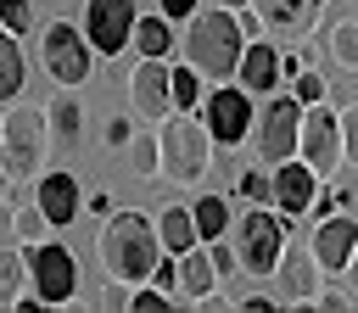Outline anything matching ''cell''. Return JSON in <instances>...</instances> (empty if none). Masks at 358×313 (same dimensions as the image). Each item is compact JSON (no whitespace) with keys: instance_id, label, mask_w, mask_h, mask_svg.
<instances>
[{"instance_id":"1","label":"cell","mask_w":358,"mask_h":313,"mask_svg":"<svg viewBox=\"0 0 358 313\" xmlns=\"http://www.w3.org/2000/svg\"><path fill=\"white\" fill-rule=\"evenodd\" d=\"M157 257H162V246H157V224H151L145 212L123 207V212L106 218V229H101V263H106L112 279H123V285H145Z\"/></svg>"},{"instance_id":"2","label":"cell","mask_w":358,"mask_h":313,"mask_svg":"<svg viewBox=\"0 0 358 313\" xmlns=\"http://www.w3.org/2000/svg\"><path fill=\"white\" fill-rule=\"evenodd\" d=\"M241 50H246V34H241L235 11H229V6H213V11L196 6L190 34H185V61H190L201 78H218V84H224V78H235Z\"/></svg>"},{"instance_id":"3","label":"cell","mask_w":358,"mask_h":313,"mask_svg":"<svg viewBox=\"0 0 358 313\" xmlns=\"http://www.w3.org/2000/svg\"><path fill=\"white\" fill-rule=\"evenodd\" d=\"M157 145H162V179H179V184L207 179V168H213V134H207L201 117H190V112L173 106L162 117V129H157Z\"/></svg>"},{"instance_id":"4","label":"cell","mask_w":358,"mask_h":313,"mask_svg":"<svg viewBox=\"0 0 358 313\" xmlns=\"http://www.w3.org/2000/svg\"><path fill=\"white\" fill-rule=\"evenodd\" d=\"M45 145H50V123L45 106H17L0 117V168L6 179H39L45 173Z\"/></svg>"},{"instance_id":"5","label":"cell","mask_w":358,"mask_h":313,"mask_svg":"<svg viewBox=\"0 0 358 313\" xmlns=\"http://www.w3.org/2000/svg\"><path fill=\"white\" fill-rule=\"evenodd\" d=\"M280 252H285V218H274L268 207H252V212L235 218V263H241V274L268 279Z\"/></svg>"},{"instance_id":"6","label":"cell","mask_w":358,"mask_h":313,"mask_svg":"<svg viewBox=\"0 0 358 313\" xmlns=\"http://www.w3.org/2000/svg\"><path fill=\"white\" fill-rule=\"evenodd\" d=\"M39 61H45V73H50L56 84H67V89L90 84V73H95V50H90V39H84L78 22H45Z\"/></svg>"},{"instance_id":"7","label":"cell","mask_w":358,"mask_h":313,"mask_svg":"<svg viewBox=\"0 0 358 313\" xmlns=\"http://www.w3.org/2000/svg\"><path fill=\"white\" fill-rule=\"evenodd\" d=\"M296 129H302V101L296 95H263V112L252 117V145H257V156L274 168V162H285V156H296Z\"/></svg>"},{"instance_id":"8","label":"cell","mask_w":358,"mask_h":313,"mask_svg":"<svg viewBox=\"0 0 358 313\" xmlns=\"http://www.w3.org/2000/svg\"><path fill=\"white\" fill-rule=\"evenodd\" d=\"M28 257V291L45 302V307H62L78 296V257L56 240H39V246H22Z\"/></svg>"},{"instance_id":"9","label":"cell","mask_w":358,"mask_h":313,"mask_svg":"<svg viewBox=\"0 0 358 313\" xmlns=\"http://www.w3.org/2000/svg\"><path fill=\"white\" fill-rule=\"evenodd\" d=\"M252 95L241 89V84H213L207 95H201V123H207V134H213V145H241L246 134H252Z\"/></svg>"},{"instance_id":"10","label":"cell","mask_w":358,"mask_h":313,"mask_svg":"<svg viewBox=\"0 0 358 313\" xmlns=\"http://www.w3.org/2000/svg\"><path fill=\"white\" fill-rule=\"evenodd\" d=\"M296 156L319 173V179H330L336 168H341V123H336V106H302V129H296Z\"/></svg>"},{"instance_id":"11","label":"cell","mask_w":358,"mask_h":313,"mask_svg":"<svg viewBox=\"0 0 358 313\" xmlns=\"http://www.w3.org/2000/svg\"><path fill=\"white\" fill-rule=\"evenodd\" d=\"M134 0H90L84 6V39H90V50L95 56H117L123 45H129V34H134Z\"/></svg>"},{"instance_id":"12","label":"cell","mask_w":358,"mask_h":313,"mask_svg":"<svg viewBox=\"0 0 358 313\" xmlns=\"http://www.w3.org/2000/svg\"><path fill=\"white\" fill-rule=\"evenodd\" d=\"M123 89H129L134 117H145V123H162V117L173 112V95H168V61H157V56H140L134 73L123 78Z\"/></svg>"},{"instance_id":"13","label":"cell","mask_w":358,"mask_h":313,"mask_svg":"<svg viewBox=\"0 0 358 313\" xmlns=\"http://www.w3.org/2000/svg\"><path fill=\"white\" fill-rule=\"evenodd\" d=\"M246 6L257 11L263 34H274V39H291V45L324 22V0H246Z\"/></svg>"},{"instance_id":"14","label":"cell","mask_w":358,"mask_h":313,"mask_svg":"<svg viewBox=\"0 0 358 313\" xmlns=\"http://www.w3.org/2000/svg\"><path fill=\"white\" fill-rule=\"evenodd\" d=\"M274 279H280V296L285 302H319V291H324V268H319V257H313L308 240L302 246L285 240V252L274 263Z\"/></svg>"},{"instance_id":"15","label":"cell","mask_w":358,"mask_h":313,"mask_svg":"<svg viewBox=\"0 0 358 313\" xmlns=\"http://www.w3.org/2000/svg\"><path fill=\"white\" fill-rule=\"evenodd\" d=\"M34 207L50 218V229H67V224H78L84 190H78V179H73V173H56V168H45V173L34 179Z\"/></svg>"},{"instance_id":"16","label":"cell","mask_w":358,"mask_h":313,"mask_svg":"<svg viewBox=\"0 0 358 313\" xmlns=\"http://www.w3.org/2000/svg\"><path fill=\"white\" fill-rule=\"evenodd\" d=\"M268 179H274V212H285V218L308 212V201H313V190H319V173H313L302 156L274 162V168H268Z\"/></svg>"},{"instance_id":"17","label":"cell","mask_w":358,"mask_h":313,"mask_svg":"<svg viewBox=\"0 0 358 313\" xmlns=\"http://www.w3.org/2000/svg\"><path fill=\"white\" fill-rule=\"evenodd\" d=\"M313 257H319V268L324 274H341L347 268V257H352V246H358V218H347V212H330V218H319V229H313Z\"/></svg>"},{"instance_id":"18","label":"cell","mask_w":358,"mask_h":313,"mask_svg":"<svg viewBox=\"0 0 358 313\" xmlns=\"http://www.w3.org/2000/svg\"><path fill=\"white\" fill-rule=\"evenodd\" d=\"M235 84L257 101V95H274L280 89V50L268 45V39H246V50H241V67H235Z\"/></svg>"},{"instance_id":"19","label":"cell","mask_w":358,"mask_h":313,"mask_svg":"<svg viewBox=\"0 0 358 313\" xmlns=\"http://www.w3.org/2000/svg\"><path fill=\"white\" fill-rule=\"evenodd\" d=\"M218 285V268H213V257H207V246L196 240L190 252H179V285H173V296H185V302H196V296H207Z\"/></svg>"},{"instance_id":"20","label":"cell","mask_w":358,"mask_h":313,"mask_svg":"<svg viewBox=\"0 0 358 313\" xmlns=\"http://www.w3.org/2000/svg\"><path fill=\"white\" fill-rule=\"evenodd\" d=\"M151 224H157V246H162L168 257H179V252H190V246H196V218H190V207L168 201Z\"/></svg>"},{"instance_id":"21","label":"cell","mask_w":358,"mask_h":313,"mask_svg":"<svg viewBox=\"0 0 358 313\" xmlns=\"http://www.w3.org/2000/svg\"><path fill=\"white\" fill-rule=\"evenodd\" d=\"M129 39H134L140 56H157V61H168L173 45H179V39H173V22H168L162 11H157V17H134V34H129Z\"/></svg>"},{"instance_id":"22","label":"cell","mask_w":358,"mask_h":313,"mask_svg":"<svg viewBox=\"0 0 358 313\" xmlns=\"http://www.w3.org/2000/svg\"><path fill=\"white\" fill-rule=\"evenodd\" d=\"M22 78H28V61H22V45L11 28H0V106H11L22 95Z\"/></svg>"},{"instance_id":"23","label":"cell","mask_w":358,"mask_h":313,"mask_svg":"<svg viewBox=\"0 0 358 313\" xmlns=\"http://www.w3.org/2000/svg\"><path fill=\"white\" fill-rule=\"evenodd\" d=\"M45 123H50V134L62 140V145H73L78 140V123H84V112H78V89H56L50 95V106H45Z\"/></svg>"},{"instance_id":"24","label":"cell","mask_w":358,"mask_h":313,"mask_svg":"<svg viewBox=\"0 0 358 313\" xmlns=\"http://www.w3.org/2000/svg\"><path fill=\"white\" fill-rule=\"evenodd\" d=\"M324 56L341 73H358V17H341V22L324 28Z\"/></svg>"},{"instance_id":"25","label":"cell","mask_w":358,"mask_h":313,"mask_svg":"<svg viewBox=\"0 0 358 313\" xmlns=\"http://www.w3.org/2000/svg\"><path fill=\"white\" fill-rule=\"evenodd\" d=\"M123 151L134 156V173H140V179H162V145H157V129H134Z\"/></svg>"},{"instance_id":"26","label":"cell","mask_w":358,"mask_h":313,"mask_svg":"<svg viewBox=\"0 0 358 313\" xmlns=\"http://www.w3.org/2000/svg\"><path fill=\"white\" fill-rule=\"evenodd\" d=\"M190 218H196V240H218V235L229 229V201H224V196H201V201L190 207Z\"/></svg>"},{"instance_id":"27","label":"cell","mask_w":358,"mask_h":313,"mask_svg":"<svg viewBox=\"0 0 358 313\" xmlns=\"http://www.w3.org/2000/svg\"><path fill=\"white\" fill-rule=\"evenodd\" d=\"M168 95H173V106H179V112L201 106V95H207V89H201V73H196L190 61H185V67H168Z\"/></svg>"},{"instance_id":"28","label":"cell","mask_w":358,"mask_h":313,"mask_svg":"<svg viewBox=\"0 0 358 313\" xmlns=\"http://www.w3.org/2000/svg\"><path fill=\"white\" fill-rule=\"evenodd\" d=\"M28 291V257L22 252H0V307H11Z\"/></svg>"},{"instance_id":"29","label":"cell","mask_w":358,"mask_h":313,"mask_svg":"<svg viewBox=\"0 0 358 313\" xmlns=\"http://www.w3.org/2000/svg\"><path fill=\"white\" fill-rule=\"evenodd\" d=\"M6 218H11V235H17L22 246H39L45 229H50V218H45L39 207H17V212H6Z\"/></svg>"},{"instance_id":"30","label":"cell","mask_w":358,"mask_h":313,"mask_svg":"<svg viewBox=\"0 0 358 313\" xmlns=\"http://www.w3.org/2000/svg\"><path fill=\"white\" fill-rule=\"evenodd\" d=\"M336 123H341V162L358 168V101L336 106Z\"/></svg>"},{"instance_id":"31","label":"cell","mask_w":358,"mask_h":313,"mask_svg":"<svg viewBox=\"0 0 358 313\" xmlns=\"http://www.w3.org/2000/svg\"><path fill=\"white\" fill-rule=\"evenodd\" d=\"M241 196H246L252 207H274V179L257 173V168H246V173H241Z\"/></svg>"},{"instance_id":"32","label":"cell","mask_w":358,"mask_h":313,"mask_svg":"<svg viewBox=\"0 0 358 313\" xmlns=\"http://www.w3.org/2000/svg\"><path fill=\"white\" fill-rule=\"evenodd\" d=\"M324 89H330V84H324V78H319L313 67H302V73L291 78V95H296L302 106H319V101H324Z\"/></svg>"},{"instance_id":"33","label":"cell","mask_w":358,"mask_h":313,"mask_svg":"<svg viewBox=\"0 0 358 313\" xmlns=\"http://www.w3.org/2000/svg\"><path fill=\"white\" fill-rule=\"evenodd\" d=\"M129 307H134V313H162V307H173V296H168V291H157V285L145 279V285H134V291H129Z\"/></svg>"},{"instance_id":"34","label":"cell","mask_w":358,"mask_h":313,"mask_svg":"<svg viewBox=\"0 0 358 313\" xmlns=\"http://www.w3.org/2000/svg\"><path fill=\"white\" fill-rule=\"evenodd\" d=\"M0 28H11V34H28V28H34V11H28V0H0Z\"/></svg>"},{"instance_id":"35","label":"cell","mask_w":358,"mask_h":313,"mask_svg":"<svg viewBox=\"0 0 358 313\" xmlns=\"http://www.w3.org/2000/svg\"><path fill=\"white\" fill-rule=\"evenodd\" d=\"M313 196H319V201H308V207H313V218H330V212H341V207H347V196H341V190H324V179H319V190H313Z\"/></svg>"},{"instance_id":"36","label":"cell","mask_w":358,"mask_h":313,"mask_svg":"<svg viewBox=\"0 0 358 313\" xmlns=\"http://www.w3.org/2000/svg\"><path fill=\"white\" fill-rule=\"evenodd\" d=\"M151 285H157V291H168V296H173V285H179V263H168V252H162V257H157V263H151Z\"/></svg>"},{"instance_id":"37","label":"cell","mask_w":358,"mask_h":313,"mask_svg":"<svg viewBox=\"0 0 358 313\" xmlns=\"http://www.w3.org/2000/svg\"><path fill=\"white\" fill-rule=\"evenodd\" d=\"M129 291H134V285H123V279L106 274V285H101V307H129Z\"/></svg>"},{"instance_id":"38","label":"cell","mask_w":358,"mask_h":313,"mask_svg":"<svg viewBox=\"0 0 358 313\" xmlns=\"http://www.w3.org/2000/svg\"><path fill=\"white\" fill-rule=\"evenodd\" d=\"M129 134H134V123H129V117H106V145H112V151H123V145H129Z\"/></svg>"},{"instance_id":"39","label":"cell","mask_w":358,"mask_h":313,"mask_svg":"<svg viewBox=\"0 0 358 313\" xmlns=\"http://www.w3.org/2000/svg\"><path fill=\"white\" fill-rule=\"evenodd\" d=\"M157 6H162V17H168V22H190L201 0H157Z\"/></svg>"},{"instance_id":"40","label":"cell","mask_w":358,"mask_h":313,"mask_svg":"<svg viewBox=\"0 0 358 313\" xmlns=\"http://www.w3.org/2000/svg\"><path fill=\"white\" fill-rule=\"evenodd\" d=\"M313 307H330V313H347V307H352V291H330V285H324Z\"/></svg>"},{"instance_id":"41","label":"cell","mask_w":358,"mask_h":313,"mask_svg":"<svg viewBox=\"0 0 358 313\" xmlns=\"http://www.w3.org/2000/svg\"><path fill=\"white\" fill-rule=\"evenodd\" d=\"M296 73H302V56L285 50V56H280V78H296Z\"/></svg>"},{"instance_id":"42","label":"cell","mask_w":358,"mask_h":313,"mask_svg":"<svg viewBox=\"0 0 358 313\" xmlns=\"http://www.w3.org/2000/svg\"><path fill=\"white\" fill-rule=\"evenodd\" d=\"M341 279H347V291L358 296V246H352V257H347V268H341Z\"/></svg>"},{"instance_id":"43","label":"cell","mask_w":358,"mask_h":313,"mask_svg":"<svg viewBox=\"0 0 358 313\" xmlns=\"http://www.w3.org/2000/svg\"><path fill=\"white\" fill-rule=\"evenodd\" d=\"M235 307H241V313H268L274 302H268V296H246V302H235Z\"/></svg>"},{"instance_id":"44","label":"cell","mask_w":358,"mask_h":313,"mask_svg":"<svg viewBox=\"0 0 358 313\" xmlns=\"http://www.w3.org/2000/svg\"><path fill=\"white\" fill-rule=\"evenodd\" d=\"M218 6H229V11H241V6H246V0H218Z\"/></svg>"},{"instance_id":"45","label":"cell","mask_w":358,"mask_h":313,"mask_svg":"<svg viewBox=\"0 0 358 313\" xmlns=\"http://www.w3.org/2000/svg\"><path fill=\"white\" fill-rule=\"evenodd\" d=\"M0 190H6V173H0Z\"/></svg>"}]
</instances>
